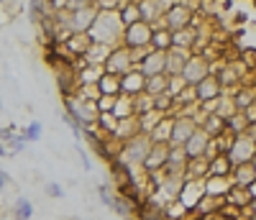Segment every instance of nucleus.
Returning a JSON list of instances; mask_svg holds the SVG:
<instances>
[{
  "instance_id": "1",
  "label": "nucleus",
  "mask_w": 256,
  "mask_h": 220,
  "mask_svg": "<svg viewBox=\"0 0 256 220\" xmlns=\"http://www.w3.org/2000/svg\"><path fill=\"white\" fill-rule=\"evenodd\" d=\"M123 28H126V24L120 20V13L118 10H100L98 18H95V24L88 31V36L92 41L108 44V46H120Z\"/></svg>"
},
{
  "instance_id": "2",
  "label": "nucleus",
  "mask_w": 256,
  "mask_h": 220,
  "mask_svg": "<svg viewBox=\"0 0 256 220\" xmlns=\"http://www.w3.org/2000/svg\"><path fill=\"white\" fill-rule=\"evenodd\" d=\"M152 146H154L152 136L141 130L138 136H134L131 141L123 144V148H120V154H118V159H120L126 166H131V169H141L144 162H146V154L152 151Z\"/></svg>"
},
{
  "instance_id": "3",
  "label": "nucleus",
  "mask_w": 256,
  "mask_h": 220,
  "mask_svg": "<svg viewBox=\"0 0 256 220\" xmlns=\"http://www.w3.org/2000/svg\"><path fill=\"white\" fill-rule=\"evenodd\" d=\"M152 38H154V26L148 20H136V24L123 28V46L128 49H152Z\"/></svg>"
},
{
  "instance_id": "4",
  "label": "nucleus",
  "mask_w": 256,
  "mask_h": 220,
  "mask_svg": "<svg viewBox=\"0 0 256 220\" xmlns=\"http://www.w3.org/2000/svg\"><path fill=\"white\" fill-rule=\"evenodd\" d=\"M192 24H195V10H192V6L182 3V0H174L162 18V26H166L169 31H180V28H187Z\"/></svg>"
},
{
  "instance_id": "5",
  "label": "nucleus",
  "mask_w": 256,
  "mask_h": 220,
  "mask_svg": "<svg viewBox=\"0 0 256 220\" xmlns=\"http://www.w3.org/2000/svg\"><path fill=\"white\" fill-rule=\"evenodd\" d=\"M208 74H212V62L205 56V54H198V52H192V56L184 62V70H182V80L190 84V87H195L198 82H202Z\"/></svg>"
},
{
  "instance_id": "6",
  "label": "nucleus",
  "mask_w": 256,
  "mask_h": 220,
  "mask_svg": "<svg viewBox=\"0 0 256 220\" xmlns=\"http://www.w3.org/2000/svg\"><path fill=\"white\" fill-rule=\"evenodd\" d=\"M105 67V72H110V74H118V77H123V74H128L131 70H136V62H134V56H131V49L128 46H116L113 52H110V56H108V62L102 64Z\"/></svg>"
},
{
  "instance_id": "7",
  "label": "nucleus",
  "mask_w": 256,
  "mask_h": 220,
  "mask_svg": "<svg viewBox=\"0 0 256 220\" xmlns=\"http://www.w3.org/2000/svg\"><path fill=\"white\" fill-rule=\"evenodd\" d=\"M254 156H256V138H251L248 134H238L236 138H233L230 148H228V159L233 162V166H236V164L254 162Z\"/></svg>"
},
{
  "instance_id": "8",
  "label": "nucleus",
  "mask_w": 256,
  "mask_h": 220,
  "mask_svg": "<svg viewBox=\"0 0 256 220\" xmlns=\"http://www.w3.org/2000/svg\"><path fill=\"white\" fill-rule=\"evenodd\" d=\"M100 8L92 3V6H82V8H74L70 10V24H72V31L74 34H88L90 26L95 24V18H98Z\"/></svg>"
},
{
  "instance_id": "9",
  "label": "nucleus",
  "mask_w": 256,
  "mask_h": 220,
  "mask_svg": "<svg viewBox=\"0 0 256 220\" xmlns=\"http://www.w3.org/2000/svg\"><path fill=\"white\" fill-rule=\"evenodd\" d=\"M174 0H138V8H141V18L148 20L154 28L162 26V18L166 13V8L172 6Z\"/></svg>"
},
{
  "instance_id": "10",
  "label": "nucleus",
  "mask_w": 256,
  "mask_h": 220,
  "mask_svg": "<svg viewBox=\"0 0 256 220\" xmlns=\"http://www.w3.org/2000/svg\"><path fill=\"white\" fill-rule=\"evenodd\" d=\"M138 70L146 74V77H154V74H166V52L162 49H148L146 56L141 59L138 64Z\"/></svg>"
},
{
  "instance_id": "11",
  "label": "nucleus",
  "mask_w": 256,
  "mask_h": 220,
  "mask_svg": "<svg viewBox=\"0 0 256 220\" xmlns=\"http://www.w3.org/2000/svg\"><path fill=\"white\" fill-rule=\"evenodd\" d=\"M202 197H205V180H187L177 200L192 212V210L198 208V202L202 200Z\"/></svg>"
},
{
  "instance_id": "12",
  "label": "nucleus",
  "mask_w": 256,
  "mask_h": 220,
  "mask_svg": "<svg viewBox=\"0 0 256 220\" xmlns=\"http://www.w3.org/2000/svg\"><path fill=\"white\" fill-rule=\"evenodd\" d=\"M195 130H198V123H195L192 116H174V128H172V138H169V144L184 146Z\"/></svg>"
},
{
  "instance_id": "13",
  "label": "nucleus",
  "mask_w": 256,
  "mask_h": 220,
  "mask_svg": "<svg viewBox=\"0 0 256 220\" xmlns=\"http://www.w3.org/2000/svg\"><path fill=\"white\" fill-rule=\"evenodd\" d=\"M195 95H198V102H205V100H212V98H220L223 95V84L218 80V74L212 72L208 74L202 82L195 84Z\"/></svg>"
},
{
  "instance_id": "14",
  "label": "nucleus",
  "mask_w": 256,
  "mask_h": 220,
  "mask_svg": "<svg viewBox=\"0 0 256 220\" xmlns=\"http://www.w3.org/2000/svg\"><path fill=\"white\" fill-rule=\"evenodd\" d=\"M210 134L202 128V126H198V130L190 136V141L184 144V151H187V156L190 159H195V156H205V151H208V144H210Z\"/></svg>"
},
{
  "instance_id": "15",
  "label": "nucleus",
  "mask_w": 256,
  "mask_h": 220,
  "mask_svg": "<svg viewBox=\"0 0 256 220\" xmlns=\"http://www.w3.org/2000/svg\"><path fill=\"white\" fill-rule=\"evenodd\" d=\"M120 84H123V95H141L144 92V87H146V74L136 67V70H131L128 74H123L120 77Z\"/></svg>"
},
{
  "instance_id": "16",
  "label": "nucleus",
  "mask_w": 256,
  "mask_h": 220,
  "mask_svg": "<svg viewBox=\"0 0 256 220\" xmlns=\"http://www.w3.org/2000/svg\"><path fill=\"white\" fill-rule=\"evenodd\" d=\"M166 156H169V144H154V146H152V151L146 154L144 169H146V172H156V169H164V164H166Z\"/></svg>"
},
{
  "instance_id": "17",
  "label": "nucleus",
  "mask_w": 256,
  "mask_h": 220,
  "mask_svg": "<svg viewBox=\"0 0 256 220\" xmlns=\"http://www.w3.org/2000/svg\"><path fill=\"white\" fill-rule=\"evenodd\" d=\"M192 56L190 49H180V46H172L166 52V74H182L184 70V62Z\"/></svg>"
},
{
  "instance_id": "18",
  "label": "nucleus",
  "mask_w": 256,
  "mask_h": 220,
  "mask_svg": "<svg viewBox=\"0 0 256 220\" xmlns=\"http://www.w3.org/2000/svg\"><path fill=\"white\" fill-rule=\"evenodd\" d=\"M251 200H254V194H251V190L248 187H244V184H236L233 182L230 184V190L226 192V202L228 205H233V208H248L251 205Z\"/></svg>"
},
{
  "instance_id": "19",
  "label": "nucleus",
  "mask_w": 256,
  "mask_h": 220,
  "mask_svg": "<svg viewBox=\"0 0 256 220\" xmlns=\"http://www.w3.org/2000/svg\"><path fill=\"white\" fill-rule=\"evenodd\" d=\"M141 134V120H138V116H131V118H120L118 120V128H116V138L118 141H131L134 136H138Z\"/></svg>"
},
{
  "instance_id": "20",
  "label": "nucleus",
  "mask_w": 256,
  "mask_h": 220,
  "mask_svg": "<svg viewBox=\"0 0 256 220\" xmlns=\"http://www.w3.org/2000/svg\"><path fill=\"white\" fill-rule=\"evenodd\" d=\"M198 41H200V28L198 26H187V28L174 31V46H180V49L195 52L198 49Z\"/></svg>"
},
{
  "instance_id": "21",
  "label": "nucleus",
  "mask_w": 256,
  "mask_h": 220,
  "mask_svg": "<svg viewBox=\"0 0 256 220\" xmlns=\"http://www.w3.org/2000/svg\"><path fill=\"white\" fill-rule=\"evenodd\" d=\"M187 162H190V156H187L184 146L169 144V156H166L164 169H166V172H184V169H187Z\"/></svg>"
},
{
  "instance_id": "22",
  "label": "nucleus",
  "mask_w": 256,
  "mask_h": 220,
  "mask_svg": "<svg viewBox=\"0 0 256 220\" xmlns=\"http://www.w3.org/2000/svg\"><path fill=\"white\" fill-rule=\"evenodd\" d=\"M230 180L236 182V184H244V187L254 184L256 182V166H254V162L236 164V166H233V172H230Z\"/></svg>"
},
{
  "instance_id": "23",
  "label": "nucleus",
  "mask_w": 256,
  "mask_h": 220,
  "mask_svg": "<svg viewBox=\"0 0 256 220\" xmlns=\"http://www.w3.org/2000/svg\"><path fill=\"white\" fill-rule=\"evenodd\" d=\"M113 49H116V46H108V44L92 41V44H90V49L84 52V62H88V64H105Z\"/></svg>"
},
{
  "instance_id": "24",
  "label": "nucleus",
  "mask_w": 256,
  "mask_h": 220,
  "mask_svg": "<svg viewBox=\"0 0 256 220\" xmlns=\"http://www.w3.org/2000/svg\"><path fill=\"white\" fill-rule=\"evenodd\" d=\"M184 174H187V180H205L208 174H210V159H208V156H195V159H190Z\"/></svg>"
},
{
  "instance_id": "25",
  "label": "nucleus",
  "mask_w": 256,
  "mask_h": 220,
  "mask_svg": "<svg viewBox=\"0 0 256 220\" xmlns=\"http://www.w3.org/2000/svg\"><path fill=\"white\" fill-rule=\"evenodd\" d=\"M172 128H174V116H164L148 136H152L154 144H169V138H172Z\"/></svg>"
},
{
  "instance_id": "26",
  "label": "nucleus",
  "mask_w": 256,
  "mask_h": 220,
  "mask_svg": "<svg viewBox=\"0 0 256 220\" xmlns=\"http://www.w3.org/2000/svg\"><path fill=\"white\" fill-rule=\"evenodd\" d=\"M102 74H105V67H102V64H82V67L77 70L80 84H98Z\"/></svg>"
},
{
  "instance_id": "27",
  "label": "nucleus",
  "mask_w": 256,
  "mask_h": 220,
  "mask_svg": "<svg viewBox=\"0 0 256 220\" xmlns=\"http://www.w3.org/2000/svg\"><path fill=\"white\" fill-rule=\"evenodd\" d=\"M113 116H116L118 120L136 116V98H134V95H118V98H116V105H113Z\"/></svg>"
},
{
  "instance_id": "28",
  "label": "nucleus",
  "mask_w": 256,
  "mask_h": 220,
  "mask_svg": "<svg viewBox=\"0 0 256 220\" xmlns=\"http://www.w3.org/2000/svg\"><path fill=\"white\" fill-rule=\"evenodd\" d=\"M230 184H233L230 177H216V174H208V177H205V192L208 194L226 197V192L230 190Z\"/></svg>"
},
{
  "instance_id": "29",
  "label": "nucleus",
  "mask_w": 256,
  "mask_h": 220,
  "mask_svg": "<svg viewBox=\"0 0 256 220\" xmlns=\"http://www.w3.org/2000/svg\"><path fill=\"white\" fill-rule=\"evenodd\" d=\"M98 87H100V92H102V95H113V98L123 95V84H120V77H118V74H110V72H105V74L100 77Z\"/></svg>"
},
{
  "instance_id": "30",
  "label": "nucleus",
  "mask_w": 256,
  "mask_h": 220,
  "mask_svg": "<svg viewBox=\"0 0 256 220\" xmlns=\"http://www.w3.org/2000/svg\"><path fill=\"white\" fill-rule=\"evenodd\" d=\"M233 100H236V108L238 110H246L248 105L256 102V87L254 84H241L233 90Z\"/></svg>"
},
{
  "instance_id": "31",
  "label": "nucleus",
  "mask_w": 256,
  "mask_h": 220,
  "mask_svg": "<svg viewBox=\"0 0 256 220\" xmlns=\"http://www.w3.org/2000/svg\"><path fill=\"white\" fill-rule=\"evenodd\" d=\"M152 46L162 49V52H169L174 46V31H169L166 26H156L154 28V38H152Z\"/></svg>"
},
{
  "instance_id": "32",
  "label": "nucleus",
  "mask_w": 256,
  "mask_h": 220,
  "mask_svg": "<svg viewBox=\"0 0 256 220\" xmlns=\"http://www.w3.org/2000/svg\"><path fill=\"white\" fill-rule=\"evenodd\" d=\"M169 90V74H154V77H146V87H144V92L146 95H164Z\"/></svg>"
},
{
  "instance_id": "33",
  "label": "nucleus",
  "mask_w": 256,
  "mask_h": 220,
  "mask_svg": "<svg viewBox=\"0 0 256 220\" xmlns=\"http://www.w3.org/2000/svg\"><path fill=\"white\" fill-rule=\"evenodd\" d=\"M90 44H92V38L88 34H72L67 38V49L72 52V56H84V52L90 49Z\"/></svg>"
},
{
  "instance_id": "34",
  "label": "nucleus",
  "mask_w": 256,
  "mask_h": 220,
  "mask_svg": "<svg viewBox=\"0 0 256 220\" xmlns=\"http://www.w3.org/2000/svg\"><path fill=\"white\" fill-rule=\"evenodd\" d=\"M233 172V162L228 159V154H218V156L210 159V174H216V177H230Z\"/></svg>"
},
{
  "instance_id": "35",
  "label": "nucleus",
  "mask_w": 256,
  "mask_h": 220,
  "mask_svg": "<svg viewBox=\"0 0 256 220\" xmlns=\"http://www.w3.org/2000/svg\"><path fill=\"white\" fill-rule=\"evenodd\" d=\"M118 13H120V20L126 26L141 20V8H138V3H131V0H123V6L118 8Z\"/></svg>"
},
{
  "instance_id": "36",
  "label": "nucleus",
  "mask_w": 256,
  "mask_h": 220,
  "mask_svg": "<svg viewBox=\"0 0 256 220\" xmlns=\"http://www.w3.org/2000/svg\"><path fill=\"white\" fill-rule=\"evenodd\" d=\"M202 128L208 130L210 136H220V134H226V130H228V126H226V118H220L218 113H208V116H205V123H202Z\"/></svg>"
},
{
  "instance_id": "37",
  "label": "nucleus",
  "mask_w": 256,
  "mask_h": 220,
  "mask_svg": "<svg viewBox=\"0 0 256 220\" xmlns=\"http://www.w3.org/2000/svg\"><path fill=\"white\" fill-rule=\"evenodd\" d=\"M34 218V205L28 197H18L13 202V220H31Z\"/></svg>"
},
{
  "instance_id": "38",
  "label": "nucleus",
  "mask_w": 256,
  "mask_h": 220,
  "mask_svg": "<svg viewBox=\"0 0 256 220\" xmlns=\"http://www.w3.org/2000/svg\"><path fill=\"white\" fill-rule=\"evenodd\" d=\"M226 126H228V130H230V134H246V130H248V118H246V113H244V110H238V113H233L228 120H226Z\"/></svg>"
},
{
  "instance_id": "39",
  "label": "nucleus",
  "mask_w": 256,
  "mask_h": 220,
  "mask_svg": "<svg viewBox=\"0 0 256 220\" xmlns=\"http://www.w3.org/2000/svg\"><path fill=\"white\" fill-rule=\"evenodd\" d=\"M164 118V113H162V110H148V113H144V116H138V120H141V130H144V134H152V130L156 128V123Z\"/></svg>"
},
{
  "instance_id": "40",
  "label": "nucleus",
  "mask_w": 256,
  "mask_h": 220,
  "mask_svg": "<svg viewBox=\"0 0 256 220\" xmlns=\"http://www.w3.org/2000/svg\"><path fill=\"white\" fill-rule=\"evenodd\" d=\"M100 130H105V134H116V128H118V118L113 116V113H100V118H98V123H95Z\"/></svg>"
},
{
  "instance_id": "41",
  "label": "nucleus",
  "mask_w": 256,
  "mask_h": 220,
  "mask_svg": "<svg viewBox=\"0 0 256 220\" xmlns=\"http://www.w3.org/2000/svg\"><path fill=\"white\" fill-rule=\"evenodd\" d=\"M156 105H154V98L152 95H146V92H141V95H136V116H144V113H148V110H154Z\"/></svg>"
},
{
  "instance_id": "42",
  "label": "nucleus",
  "mask_w": 256,
  "mask_h": 220,
  "mask_svg": "<svg viewBox=\"0 0 256 220\" xmlns=\"http://www.w3.org/2000/svg\"><path fill=\"white\" fill-rule=\"evenodd\" d=\"M20 136H24L26 141H38V138H41V123H38V120L28 123L24 130H20Z\"/></svg>"
},
{
  "instance_id": "43",
  "label": "nucleus",
  "mask_w": 256,
  "mask_h": 220,
  "mask_svg": "<svg viewBox=\"0 0 256 220\" xmlns=\"http://www.w3.org/2000/svg\"><path fill=\"white\" fill-rule=\"evenodd\" d=\"M184 87H187V82L182 80V74H169V90H166V92H172V95L177 98Z\"/></svg>"
},
{
  "instance_id": "44",
  "label": "nucleus",
  "mask_w": 256,
  "mask_h": 220,
  "mask_svg": "<svg viewBox=\"0 0 256 220\" xmlns=\"http://www.w3.org/2000/svg\"><path fill=\"white\" fill-rule=\"evenodd\" d=\"M98 105H100V113H113L116 98H113V95H102V98L98 100Z\"/></svg>"
},
{
  "instance_id": "45",
  "label": "nucleus",
  "mask_w": 256,
  "mask_h": 220,
  "mask_svg": "<svg viewBox=\"0 0 256 220\" xmlns=\"http://www.w3.org/2000/svg\"><path fill=\"white\" fill-rule=\"evenodd\" d=\"M95 6L100 10H118L123 6V0H95Z\"/></svg>"
},
{
  "instance_id": "46",
  "label": "nucleus",
  "mask_w": 256,
  "mask_h": 220,
  "mask_svg": "<svg viewBox=\"0 0 256 220\" xmlns=\"http://www.w3.org/2000/svg\"><path fill=\"white\" fill-rule=\"evenodd\" d=\"M44 192H46L49 197H54V200H59V197H64V187H62V184H56V182H49V184L44 187Z\"/></svg>"
},
{
  "instance_id": "47",
  "label": "nucleus",
  "mask_w": 256,
  "mask_h": 220,
  "mask_svg": "<svg viewBox=\"0 0 256 220\" xmlns=\"http://www.w3.org/2000/svg\"><path fill=\"white\" fill-rule=\"evenodd\" d=\"M95 0H70V10H74V8H82V6H92Z\"/></svg>"
},
{
  "instance_id": "48",
  "label": "nucleus",
  "mask_w": 256,
  "mask_h": 220,
  "mask_svg": "<svg viewBox=\"0 0 256 220\" xmlns=\"http://www.w3.org/2000/svg\"><path fill=\"white\" fill-rule=\"evenodd\" d=\"M10 184V177H8V172H3V169H0V192H3L6 187Z\"/></svg>"
},
{
  "instance_id": "49",
  "label": "nucleus",
  "mask_w": 256,
  "mask_h": 220,
  "mask_svg": "<svg viewBox=\"0 0 256 220\" xmlns=\"http://www.w3.org/2000/svg\"><path fill=\"white\" fill-rule=\"evenodd\" d=\"M233 20H236V24H248V13L244 16V10H236V16H233Z\"/></svg>"
},
{
  "instance_id": "50",
  "label": "nucleus",
  "mask_w": 256,
  "mask_h": 220,
  "mask_svg": "<svg viewBox=\"0 0 256 220\" xmlns=\"http://www.w3.org/2000/svg\"><path fill=\"white\" fill-rule=\"evenodd\" d=\"M0 156H8V146L3 141H0Z\"/></svg>"
},
{
  "instance_id": "51",
  "label": "nucleus",
  "mask_w": 256,
  "mask_h": 220,
  "mask_svg": "<svg viewBox=\"0 0 256 220\" xmlns=\"http://www.w3.org/2000/svg\"><path fill=\"white\" fill-rule=\"evenodd\" d=\"M248 190H251V194L256 197V182H254V184H248Z\"/></svg>"
},
{
  "instance_id": "52",
  "label": "nucleus",
  "mask_w": 256,
  "mask_h": 220,
  "mask_svg": "<svg viewBox=\"0 0 256 220\" xmlns=\"http://www.w3.org/2000/svg\"><path fill=\"white\" fill-rule=\"evenodd\" d=\"M70 220H88V218H70Z\"/></svg>"
},
{
  "instance_id": "53",
  "label": "nucleus",
  "mask_w": 256,
  "mask_h": 220,
  "mask_svg": "<svg viewBox=\"0 0 256 220\" xmlns=\"http://www.w3.org/2000/svg\"><path fill=\"white\" fill-rule=\"evenodd\" d=\"M254 166H256V156H254Z\"/></svg>"
},
{
  "instance_id": "54",
  "label": "nucleus",
  "mask_w": 256,
  "mask_h": 220,
  "mask_svg": "<svg viewBox=\"0 0 256 220\" xmlns=\"http://www.w3.org/2000/svg\"><path fill=\"white\" fill-rule=\"evenodd\" d=\"M131 3H138V0H131Z\"/></svg>"
},
{
  "instance_id": "55",
  "label": "nucleus",
  "mask_w": 256,
  "mask_h": 220,
  "mask_svg": "<svg viewBox=\"0 0 256 220\" xmlns=\"http://www.w3.org/2000/svg\"><path fill=\"white\" fill-rule=\"evenodd\" d=\"M0 220H3V218H0Z\"/></svg>"
}]
</instances>
